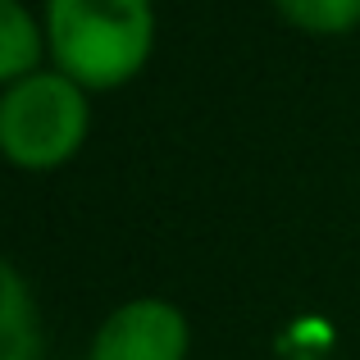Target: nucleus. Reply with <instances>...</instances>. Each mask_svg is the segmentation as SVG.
Segmentation results:
<instances>
[{
  "label": "nucleus",
  "instance_id": "6",
  "mask_svg": "<svg viewBox=\"0 0 360 360\" xmlns=\"http://www.w3.org/2000/svg\"><path fill=\"white\" fill-rule=\"evenodd\" d=\"M274 9L315 37H342L360 23V0H274Z\"/></svg>",
  "mask_w": 360,
  "mask_h": 360
},
{
  "label": "nucleus",
  "instance_id": "1",
  "mask_svg": "<svg viewBox=\"0 0 360 360\" xmlns=\"http://www.w3.org/2000/svg\"><path fill=\"white\" fill-rule=\"evenodd\" d=\"M41 27L51 69L87 91L132 82L155 51L150 0H46Z\"/></svg>",
  "mask_w": 360,
  "mask_h": 360
},
{
  "label": "nucleus",
  "instance_id": "5",
  "mask_svg": "<svg viewBox=\"0 0 360 360\" xmlns=\"http://www.w3.org/2000/svg\"><path fill=\"white\" fill-rule=\"evenodd\" d=\"M46 27L23 0H0V91L41 69Z\"/></svg>",
  "mask_w": 360,
  "mask_h": 360
},
{
  "label": "nucleus",
  "instance_id": "2",
  "mask_svg": "<svg viewBox=\"0 0 360 360\" xmlns=\"http://www.w3.org/2000/svg\"><path fill=\"white\" fill-rule=\"evenodd\" d=\"M91 128L87 87L60 69H37L0 91V155L14 169L46 174L69 165Z\"/></svg>",
  "mask_w": 360,
  "mask_h": 360
},
{
  "label": "nucleus",
  "instance_id": "4",
  "mask_svg": "<svg viewBox=\"0 0 360 360\" xmlns=\"http://www.w3.org/2000/svg\"><path fill=\"white\" fill-rule=\"evenodd\" d=\"M46 338H41V315L27 278L0 255V360H41Z\"/></svg>",
  "mask_w": 360,
  "mask_h": 360
},
{
  "label": "nucleus",
  "instance_id": "3",
  "mask_svg": "<svg viewBox=\"0 0 360 360\" xmlns=\"http://www.w3.org/2000/svg\"><path fill=\"white\" fill-rule=\"evenodd\" d=\"M192 328L165 297H132L101 319L87 360H187Z\"/></svg>",
  "mask_w": 360,
  "mask_h": 360
}]
</instances>
